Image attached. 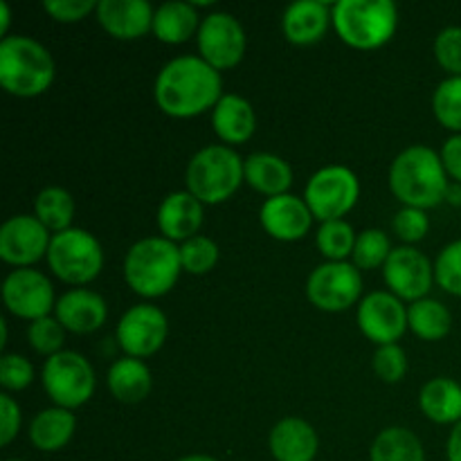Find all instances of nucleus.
Returning <instances> with one entry per match:
<instances>
[{
	"mask_svg": "<svg viewBox=\"0 0 461 461\" xmlns=\"http://www.w3.org/2000/svg\"><path fill=\"white\" fill-rule=\"evenodd\" d=\"M223 97V79L207 61L194 54L176 57L158 72L153 99L165 115L176 120H192L214 111Z\"/></svg>",
	"mask_w": 461,
	"mask_h": 461,
	"instance_id": "1",
	"label": "nucleus"
},
{
	"mask_svg": "<svg viewBox=\"0 0 461 461\" xmlns=\"http://www.w3.org/2000/svg\"><path fill=\"white\" fill-rule=\"evenodd\" d=\"M387 185L403 207L426 212L444 203L450 183L439 153L426 144H412L403 149L390 165Z\"/></svg>",
	"mask_w": 461,
	"mask_h": 461,
	"instance_id": "2",
	"label": "nucleus"
},
{
	"mask_svg": "<svg viewBox=\"0 0 461 461\" xmlns=\"http://www.w3.org/2000/svg\"><path fill=\"white\" fill-rule=\"evenodd\" d=\"M57 77L50 50L30 36L14 34L0 41V86L14 97H39Z\"/></svg>",
	"mask_w": 461,
	"mask_h": 461,
	"instance_id": "3",
	"label": "nucleus"
},
{
	"mask_svg": "<svg viewBox=\"0 0 461 461\" xmlns=\"http://www.w3.org/2000/svg\"><path fill=\"white\" fill-rule=\"evenodd\" d=\"M183 273L180 246L165 237L135 241L124 257V279L144 300L167 295Z\"/></svg>",
	"mask_w": 461,
	"mask_h": 461,
	"instance_id": "4",
	"label": "nucleus"
},
{
	"mask_svg": "<svg viewBox=\"0 0 461 461\" xmlns=\"http://www.w3.org/2000/svg\"><path fill=\"white\" fill-rule=\"evenodd\" d=\"M333 30L354 50H378L399 30V9L392 0H338L331 5Z\"/></svg>",
	"mask_w": 461,
	"mask_h": 461,
	"instance_id": "5",
	"label": "nucleus"
},
{
	"mask_svg": "<svg viewBox=\"0 0 461 461\" xmlns=\"http://www.w3.org/2000/svg\"><path fill=\"white\" fill-rule=\"evenodd\" d=\"M243 158L225 144H210L192 156L187 165V192L203 205H219L230 201L246 183Z\"/></svg>",
	"mask_w": 461,
	"mask_h": 461,
	"instance_id": "6",
	"label": "nucleus"
},
{
	"mask_svg": "<svg viewBox=\"0 0 461 461\" xmlns=\"http://www.w3.org/2000/svg\"><path fill=\"white\" fill-rule=\"evenodd\" d=\"M48 266L54 277L70 286H86L95 282L104 268L102 243L88 230L70 228L52 234L48 250Z\"/></svg>",
	"mask_w": 461,
	"mask_h": 461,
	"instance_id": "7",
	"label": "nucleus"
},
{
	"mask_svg": "<svg viewBox=\"0 0 461 461\" xmlns=\"http://www.w3.org/2000/svg\"><path fill=\"white\" fill-rule=\"evenodd\" d=\"M41 383L57 408L77 410L88 403L95 394V369L86 356L77 351H61L57 356H50L41 369Z\"/></svg>",
	"mask_w": 461,
	"mask_h": 461,
	"instance_id": "8",
	"label": "nucleus"
},
{
	"mask_svg": "<svg viewBox=\"0 0 461 461\" xmlns=\"http://www.w3.org/2000/svg\"><path fill=\"white\" fill-rule=\"evenodd\" d=\"M360 198V180L349 167L329 165L311 176L306 183L304 201L313 219L340 221L349 214Z\"/></svg>",
	"mask_w": 461,
	"mask_h": 461,
	"instance_id": "9",
	"label": "nucleus"
},
{
	"mask_svg": "<svg viewBox=\"0 0 461 461\" xmlns=\"http://www.w3.org/2000/svg\"><path fill=\"white\" fill-rule=\"evenodd\" d=\"M363 277L349 261H324L306 279V297L324 313H342L360 302Z\"/></svg>",
	"mask_w": 461,
	"mask_h": 461,
	"instance_id": "10",
	"label": "nucleus"
},
{
	"mask_svg": "<svg viewBox=\"0 0 461 461\" xmlns=\"http://www.w3.org/2000/svg\"><path fill=\"white\" fill-rule=\"evenodd\" d=\"M196 39L203 61L219 72L237 68L246 57V30L228 12H214L203 18Z\"/></svg>",
	"mask_w": 461,
	"mask_h": 461,
	"instance_id": "11",
	"label": "nucleus"
},
{
	"mask_svg": "<svg viewBox=\"0 0 461 461\" xmlns=\"http://www.w3.org/2000/svg\"><path fill=\"white\" fill-rule=\"evenodd\" d=\"M169 320L153 304H135L120 318L115 340L129 358H149L167 342Z\"/></svg>",
	"mask_w": 461,
	"mask_h": 461,
	"instance_id": "12",
	"label": "nucleus"
},
{
	"mask_svg": "<svg viewBox=\"0 0 461 461\" xmlns=\"http://www.w3.org/2000/svg\"><path fill=\"white\" fill-rule=\"evenodd\" d=\"M3 302L9 313L27 322L48 318L57 309L52 282L36 268H16L7 275L3 282Z\"/></svg>",
	"mask_w": 461,
	"mask_h": 461,
	"instance_id": "13",
	"label": "nucleus"
},
{
	"mask_svg": "<svg viewBox=\"0 0 461 461\" xmlns=\"http://www.w3.org/2000/svg\"><path fill=\"white\" fill-rule=\"evenodd\" d=\"M52 234L34 214H16L0 228V259L14 268H32L48 257Z\"/></svg>",
	"mask_w": 461,
	"mask_h": 461,
	"instance_id": "14",
	"label": "nucleus"
},
{
	"mask_svg": "<svg viewBox=\"0 0 461 461\" xmlns=\"http://www.w3.org/2000/svg\"><path fill=\"white\" fill-rule=\"evenodd\" d=\"M383 277L392 295L414 304L430 293L435 266L414 246H401L392 250L390 259L383 266Z\"/></svg>",
	"mask_w": 461,
	"mask_h": 461,
	"instance_id": "15",
	"label": "nucleus"
},
{
	"mask_svg": "<svg viewBox=\"0 0 461 461\" xmlns=\"http://www.w3.org/2000/svg\"><path fill=\"white\" fill-rule=\"evenodd\" d=\"M358 327L367 340L383 345H396L408 331V309L390 291H374L358 304Z\"/></svg>",
	"mask_w": 461,
	"mask_h": 461,
	"instance_id": "16",
	"label": "nucleus"
},
{
	"mask_svg": "<svg viewBox=\"0 0 461 461\" xmlns=\"http://www.w3.org/2000/svg\"><path fill=\"white\" fill-rule=\"evenodd\" d=\"M261 228L266 234L284 243L300 241L313 225V214L304 198L282 194V196L266 198L259 210Z\"/></svg>",
	"mask_w": 461,
	"mask_h": 461,
	"instance_id": "17",
	"label": "nucleus"
},
{
	"mask_svg": "<svg viewBox=\"0 0 461 461\" xmlns=\"http://www.w3.org/2000/svg\"><path fill=\"white\" fill-rule=\"evenodd\" d=\"M156 9L147 0H99L95 16L117 41H138L153 30Z\"/></svg>",
	"mask_w": 461,
	"mask_h": 461,
	"instance_id": "18",
	"label": "nucleus"
},
{
	"mask_svg": "<svg viewBox=\"0 0 461 461\" xmlns=\"http://www.w3.org/2000/svg\"><path fill=\"white\" fill-rule=\"evenodd\" d=\"M54 318L63 324L66 331L86 336L104 327L108 318V304L99 293L90 288H72L57 300Z\"/></svg>",
	"mask_w": 461,
	"mask_h": 461,
	"instance_id": "19",
	"label": "nucleus"
},
{
	"mask_svg": "<svg viewBox=\"0 0 461 461\" xmlns=\"http://www.w3.org/2000/svg\"><path fill=\"white\" fill-rule=\"evenodd\" d=\"M203 219H205L203 203L187 189L171 192L169 196L162 198L160 207H158V230L162 237L174 243H185L198 237Z\"/></svg>",
	"mask_w": 461,
	"mask_h": 461,
	"instance_id": "20",
	"label": "nucleus"
},
{
	"mask_svg": "<svg viewBox=\"0 0 461 461\" xmlns=\"http://www.w3.org/2000/svg\"><path fill=\"white\" fill-rule=\"evenodd\" d=\"M268 448L275 461H313L320 448V437L304 419L286 417L270 430Z\"/></svg>",
	"mask_w": 461,
	"mask_h": 461,
	"instance_id": "21",
	"label": "nucleus"
},
{
	"mask_svg": "<svg viewBox=\"0 0 461 461\" xmlns=\"http://www.w3.org/2000/svg\"><path fill=\"white\" fill-rule=\"evenodd\" d=\"M329 25H333L331 7L320 0H297L282 16V32L293 45H315L324 39Z\"/></svg>",
	"mask_w": 461,
	"mask_h": 461,
	"instance_id": "22",
	"label": "nucleus"
},
{
	"mask_svg": "<svg viewBox=\"0 0 461 461\" xmlns=\"http://www.w3.org/2000/svg\"><path fill=\"white\" fill-rule=\"evenodd\" d=\"M212 129L225 147L248 142L257 131L255 108L241 95H223L212 111Z\"/></svg>",
	"mask_w": 461,
	"mask_h": 461,
	"instance_id": "23",
	"label": "nucleus"
},
{
	"mask_svg": "<svg viewBox=\"0 0 461 461\" xmlns=\"http://www.w3.org/2000/svg\"><path fill=\"white\" fill-rule=\"evenodd\" d=\"M201 16L194 3H183V0H171V3L160 5L153 14V36L160 43L180 45L187 43L192 36L201 30Z\"/></svg>",
	"mask_w": 461,
	"mask_h": 461,
	"instance_id": "24",
	"label": "nucleus"
},
{
	"mask_svg": "<svg viewBox=\"0 0 461 461\" xmlns=\"http://www.w3.org/2000/svg\"><path fill=\"white\" fill-rule=\"evenodd\" d=\"M77 430V417L70 410H63L52 405L48 410H41L30 421V444L41 453H57L66 448L72 441Z\"/></svg>",
	"mask_w": 461,
	"mask_h": 461,
	"instance_id": "25",
	"label": "nucleus"
},
{
	"mask_svg": "<svg viewBox=\"0 0 461 461\" xmlns=\"http://www.w3.org/2000/svg\"><path fill=\"white\" fill-rule=\"evenodd\" d=\"M243 174L246 183L255 192L264 194L266 198L282 196L288 194L293 185V169L284 158L275 153H252L243 162Z\"/></svg>",
	"mask_w": 461,
	"mask_h": 461,
	"instance_id": "26",
	"label": "nucleus"
},
{
	"mask_svg": "<svg viewBox=\"0 0 461 461\" xmlns=\"http://www.w3.org/2000/svg\"><path fill=\"white\" fill-rule=\"evenodd\" d=\"M108 390L111 394L115 396L120 403L126 405H135L142 403L149 394H151L153 387V378H151V369L144 365V360L140 358H124L115 360L108 369Z\"/></svg>",
	"mask_w": 461,
	"mask_h": 461,
	"instance_id": "27",
	"label": "nucleus"
},
{
	"mask_svg": "<svg viewBox=\"0 0 461 461\" xmlns=\"http://www.w3.org/2000/svg\"><path fill=\"white\" fill-rule=\"evenodd\" d=\"M419 408L439 426H457L461 421V385L453 378H432L419 392Z\"/></svg>",
	"mask_w": 461,
	"mask_h": 461,
	"instance_id": "28",
	"label": "nucleus"
},
{
	"mask_svg": "<svg viewBox=\"0 0 461 461\" xmlns=\"http://www.w3.org/2000/svg\"><path fill=\"white\" fill-rule=\"evenodd\" d=\"M369 461H426V450L412 430L392 426L378 432L372 441Z\"/></svg>",
	"mask_w": 461,
	"mask_h": 461,
	"instance_id": "29",
	"label": "nucleus"
},
{
	"mask_svg": "<svg viewBox=\"0 0 461 461\" xmlns=\"http://www.w3.org/2000/svg\"><path fill=\"white\" fill-rule=\"evenodd\" d=\"M408 329L426 342L444 340L453 329V315L439 300L423 297L408 306Z\"/></svg>",
	"mask_w": 461,
	"mask_h": 461,
	"instance_id": "30",
	"label": "nucleus"
},
{
	"mask_svg": "<svg viewBox=\"0 0 461 461\" xmlns=\"http://www.w3.org/2000/svg\"><path fill=\"white\" fill-rule=\"evenodd\" d=\"M34 216L50 232H66L72 228L75 219V198L63 187L41 189L34 201Z\"/></svg>",
	"mask_w": 461,
	"mask_h": 461,
	"instance_id": "31",
	"label": "nucleus"
},
{
	"mask_svg": "<svg viewBox=\"0 0 461 461\" xmlns=\"http://www.w3.org/2000/svg\"><path fill=\"white\" fill-rule=\"evenodd\" d=\"M356 239L358 234L345 219L327 221L315 234V246L327 261H347L354 255Z\"/></svg>",
	"mask_w": 461,
	"mask_h": 461,
	"instance_id": "32",
	"label": "nucleus"
},
{
	"mask_svg": "<svg viewBox=\"0 0 461 461\" xmlns=\"http://www.w3.org/2000/svg\"><path fill=\"white\" fill-rule=\"evenodd\" d=\"M392 241L383 230H363L356 239L354 255H351V264L358 270H376L387 264L392 255Z\"/></svg>",
	"mask_w": 461,
	"mask_h": 461,
	"instance_id": "33",
	"label": "nucleus"
},
{
	"mask_svg": "<svg viewBox=\"0 0 461 461\" xmlns=\"http://www.w3.org/2000/svg\"><path fill=\"white\" fill-rule=\"evenodd\" d=\"M432 113L444 129L461 133V77H448L432 95Z\"/></svg>",
	"mask_w": 461,
	"mask_h": 461,
	"instance_id": "34",
	"label": "nucleus"
},
{
	"mask_svg": "<svg viewBox=\"0 0 461 461\" xmlns=\"http://www.w3.org/2000/svg\"><path fill=\"white\" fill-rule=\"evenodd\" d=\"M219 246L214 239L205 237V234H198V237L180 243V261H183V270L189 275H207L219 264Z\"/></svg>",
	"mask_w": 461,
	"mask_h": 461,
	"instance_id": "35",
	"label": "nucleus"
},
{
	"mask_svg": "<svg viewBox=\"0 0 461 461\" xmlns=\"http://www.w3.org/2000/svg\"><path fill=\"white\" fill-rule=\"evenodd\" d=\"M27 342L32 349L41 356H57L63 351V342H66V329L57 318L48 315L36 322H30L27 327Z\"/></svg>",
	"mask_w": 461,
	"mask_h": 461,
	"instance_id": "36",
	"label": "nucleus"
},
{
	"mask_svg": "<svg viewBox=\"0 0 461 461\" xmlns=\"http://www.w3.org/2000/svg\"><path fill=\"white\" fill-rule=\"evenodd\" d=\"M435 282L450 295L461 297V239L439 252L435 261Z\"/></svg>",
	"mask_w": 461,
	"mask_h": 461,
	"instance_id": "37",
	"label": "nucleus"
},
{
	"mask_svg": "<svg viewBox=\"0 0 461 461\" xmlns=\"http://www.w3.org/2000/svg\"><path fill=\"white\" fill-rule=\"evenodd\" d=\"M372 367L383 383H401L408 374V356L399 345L376 347Z\"/></svg>",
	"mask_w": 461,
	"mask_h": 461,
	"instance_id": "38",
	"label": "nucleus"
},
{
	"mask_svg": "<svg viewBox=\"0 0 461 461\" xmlns=\"http://www.w3.org/2000/svg\"><path fill=\"white\" fill-rule=\"evenodd\" d=\"M34 381V365L18 354H3L0 358V385L7 394L23 392Z\"/></svg>",
	"mask_w": 461,
	"mask_h": 461,
	"instance_id": "39",
	"label": "nucleus"
},
{
	"mask_svg": "<svg viewBox=\"0 0 461 461\" xmlns=\"http://www.w3.org/2000/svg\"><path fill=\"white\" fill-rule=\"evenodd\" d=\"M435 59L450 77H461V27H446L437 34Z\"/></svg>",
	"mask_w": 461,
	"mask_h": 461,
	"instance_id": "40",
	"label": "nucleus"
},
{
	"mask_svg": "<svg viewBox=\"0 0 461 461\" xmlns=\"http://www.w3.org/2000/svg\"><path fill=\"white\" fill-rule=\"evenodd\" d=\"M430 230V219L423 210L417 207H403L399 214L394 216V232L401 241H405L408 246L423 241Z\"/></svg>",
	"mask_w": 461,
	"mask_h": 461,
	"instance_id": "41",
	"label": "nucleus"
},
{
	"mask_svg": "<svg viewBox=\"0 0 461 461\" xmlns=\"http://www.w3.org/2000/svg\"><path fill=\"white\" fill-rule=\"evenodd\" d=\"M45 14L57 23H79L97 9L93 0H45Z\"/></svg>",
	"mask_w": 461,
	"mask_h": 461,
	"instance_id": "42",
	"label": "nucleus"
},
{
	"mask_svg": "<svg viewBox=\"0 0 461 461\" xmlns=\"http://www.w3.org/2000/svg\"><path fill=\"white\" fill-rule=\"evenodd\" d=\"M21 430V408L12 394L0 396V446H9Z\"/></svg>",
	"mask_w": 461,
	"mask_h": 461,
	"instance_id": "43",
	"label": "nucleus"
},
{
	"mask_svg": "<svg viewBox=\"0 0 461 461\" xmlns=\"http://www.w3.org/2000/svg\"><path fill=\"white\" fill-rule=\"evenodd\" d=\"M439 156L446 167V174H448L455 183H461V133L446 140Z\"/></svg>",
	"mask_w": 461,
	"mask_h": 461,
	"instance_id": "44",
	"label": "nucleus"
},
{
	"mask_svg": "<svg viewBox=\"0 0 461 461\" xmlns=\"http://www.w3.org/2000/svg\"><path fill=\"white\" fill-rule=\"evenodd\" d=\"M446 455H448V461H461V421L450 432L448 444H446Z\"/></svg>",
	"mask_w": 461,
	"mask_h": 461,
	"instance_id": "45",
	"label": "nucleus"
},
{
	"mask_svg": "<svg viewBox=\"0 0 461 461\" xmlns=\"http://www.w3.org/2000/svg\"><path fill=\"white\" fill-rule=\"evenodd\" d=\"M9 23H12V9L5 0H0V36L7 39V32H9Z\"/></svg>",
	"mask_w": 461,
	"mask_h": 461,
	"instance_id": "46",
	"label": "nucleus"
},
{
	"mask_svg": "<svg viewBox=\"0 0 461 461\" xmlns=\"http://www.w3.org/2000/svg\"><path fill=\"white\" fill-rule=\"evenodd\" d=\"M444 201L450 203V205H455V207H461V183H450L448 185Z\"/></svg>",
	"mask_w": 461,
	"mask_h": 461,
	"instance_id": "47",
	"label": "nucleus"
},
{
	"mask_svg": "<svg viewBox=\"0 0 461 461\" xmlns=\"http://www.w3.org/2000/svg\"><path fill=\"white\" fill-rule=\"evenodd\" d=\"M178 461H219V459L212 457V455H187V457H183Z\"/></svg>",
	"mask_w": 461,
	"mask_h": 461,
	"instance_id": "48",
	"label": "nucleus"
},
{
	"mask_svg": "<svg viewBox=\"0 0 461 461\" xmlns=\"http://www.w3.org/2000/svg\"><path fill=\"white\" fill-rule=\"evenodd\" d=\"M0 331H3V338H0V347H5V345H7V340H9L7 322H5V320H0Z\"/></svg>",
	"mask_w": 461,
	"mask_h": 461,
	"instance_id": "49",
	"label": "nucleus"
},
{
	"mask_svg": "<svg viewBox=\"0 0 461 461\" xmlns=\"http://www.w3.org/2000/svg\"><path fill=\"white\" fill-rule=\"evenodd\" d=\"M7 461H25V459H7Z\"/></svg>",
	"mask_w": 461,
	"mask_h": 461,
	"instance_id": "50",
	"label": "nucleus"
}]
</instances>
